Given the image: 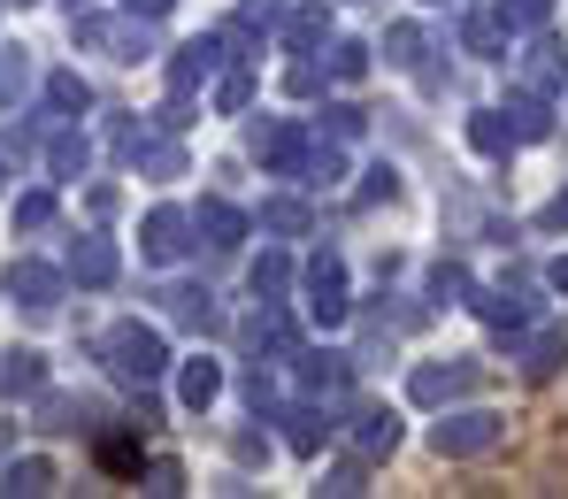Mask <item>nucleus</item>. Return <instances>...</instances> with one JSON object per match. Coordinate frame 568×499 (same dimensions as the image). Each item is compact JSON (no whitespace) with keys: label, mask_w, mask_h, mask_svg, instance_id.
<instances>
[]
</instances>
